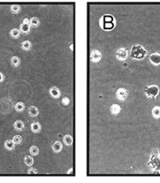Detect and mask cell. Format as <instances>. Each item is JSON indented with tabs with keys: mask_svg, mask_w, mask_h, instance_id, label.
<instances>
[{
	"mask_svg": "<svg viewBox=\"0 0 160 183\" xmlns=\"http://www.w3.org/2000/svg\"><path fill=\"white\" fill-rule=\"evenodd\" d=\"M30 153L32 155H37L39 154V149H38L37 146H31L30 149Z\"/></svg>",
	"mask_w": 160,
	"mask_h": 183,
	"instance_id": "obj_24",
	"label": "cell"
},
{
	"mask_svg": "<svg viewBox=\"0 0 160 183\" xmlns=\"http://www.w3.org/2000/svg\"><path fill=\"white\" fill-rule=\"evenodd\" d=\"M116 95H117V98H118L119 99H122V100H123V99H125L127 98V91L124 89V88H120V89L117 90L116 92Z\"/></svg>",
	"mask_w": 160,
	"mask_h": 183,
	"instance_id": "obj_7",
	"label": "cell"
},
{
	"mask_svg": "<svg viewBox=\"0 0 160 183\" xmlns=\"http://www.w3.org/2000/svg\"><path fill=\"white\" fill-rule=\"evenodd\" d=\"M68 103H69V99H68L67 98H64V99H63V104H64V105H67Z\"/></svg>",
	"mask_w": 160,
	"mask_h": 183,
	"instance_id": "obj_28",
	"label": "cell"
},
{
	"mask_svg": "<svg viewBox=\"0 0 160 183\" xmlns=\"http://www.w3.org/2000/svg\"><path fill=\"white\" fill-rule=\"evenodd\" d=\"M158 92H159V88L156 86L147 87L146 89H145V94H146L149 98H156V96H157Z\"/></svg>",
	"mask_w": 160,
	"mask_h": 183,
	"instance_id": "obj_3",
	"label": "cell"
},
{
	"mask_svg": "<svg viewBox=\"0 0 160 183\" xmlns=\"http://www.w3.org/2000/svg\"><path fill=\"white\" fill-rule=\"evenodd\" d=\"M64 142L65 144H67V146H71L72 144H73V138H72L70 135H65V136L64 137Z\"/></svg>",
	"mask_w": 160,
	"mask_h": 183,
	"instance_id": "obj_21",
	"label": "cell"
},
{
	"mask_svg": "<svg viewBox=\"0 0 160 183\" xmlns=\"http://www.w3.org/2000/svg\"><path fill=\"white\" fill-rule=\"evenodd\" d=\"M14 142V144H20L21 142H22V138H21V136H19V135H15V136L13 137V140H12Z\"/></svg>",
	"mask_w": 160,
	"mask_h": 183,
	"instance_id": "obj_26",
	"label": "cell"
},
{
	"mask_svg": "<svg viewBox=\"0 0 160 183\" xmlns=\"http://www.w3.org/2000/svg\"><path fill=\"white\" fill-rule=\"evenodd\" d=\"M15 110L17 111H22L24 110V104L22 102H18L17 104L15 105Z\"/></svg>",
	"mask_w": 160,
	"mask_h": 183,
	"instance_id": "obj_23",
	"label": "cell"
},
{
	"mask_svg": "<svg viewBox=\"0 0 160 183\" xmlns=\"http://www.w3.org/2000/svg\"><path fill=\"white\" fill-rule=\"evenodd\" d=\"M150 62L155 66L160 64V54L159 53H153L150 55Z\"/></svg>",
	"mask_w": 160,
	"mask_h": 183,
	"instance_id": "obj_6",
	"label": "cell"
},
{
	"mask_svg": "<svg viewBox=\"0 0 160 183\" xmlns=\"http://www.w3.org/2000/svg\"><path fill=\"white\" fill-rule=\"evenodd\" d=\"M40 23V20L38 18H32L31 19H30V25L33 27H37L38 25H39Z\"/></svg>",
	"mask_w": 160,
	"mask_h": 183,
	"instance_id": "obj_25",
	"label": "cell"
},
{
	"mask_svg": "<svg viewBox=\"0 0 160 183\" xmlns=\"http://www.w3.org/2000/svg\"><path fill=\"white\" fill-rule=\"evenodd\" d=\"M101 24L105 30H112L115 26V19L111 15H106L101 19Z\"/></svg>",
	"mask_w": 160,
	"mask_h": 183,
	"instance_id": "obj_2",
	"label": "cell"
},
{
	"mask_svg": "<svg viewBox=\"0 0 160 183\" xmlns=\"http://www.w3.org/2000/svg\"><path fill=\"white\" fill-rule=\"evenodd\" d=\"M53 150L54 152H60L62 150V144L60 142H55L54 144H53Z\"/></svg>",
	"mask_w": 160,
	"mask_h": 183,
	"instance_id": "obj_15",
	"label": "cell"
},
{
	"mask_svg": "<svg viewBox=\"0 0 160 183\" xmlns=\"http://www.w3.org/2000/svg\"><path fill=\"white\" fill-rule=\"evenodd\" d=\"M150 163L153 165V166H154L155 168H156V169H160V155H157V154H156L155 157H152Z\"/></svg>",
	"mask_w": 160,
	"mask_h": 183,
	"instance_id": "obj_4",
	"label": "cell"
},
{
	"mask_svg": "<svg viewBox=\"0 0 160 183\" xmlns=\"http://www.w3.org/2000/svg\"><path fill=\"white\" fill-rule=\"evenodd\" d=\"M3 80H4V76H3V74L0 72V82H2Z\"/></svg>",
	"mask_w": 160,
	"mask_h": 183,
	"instance_id": "obj_31",
	"label": "cell"
},
{
	"mask_svg": "<svg viewBox=\"0 0 160 183\" xmlns=\"http://www.w3.org/2000/svg\"><path fill=\"white\" fill-rule=\"evenodd\" d=\"M14 142L12 140H7L6 142H5V146H6L7 149L8 150H12L15 146H14Z\"/></svg>",
	"mask_w": 160,
	"mask_h": 183,
	"instance_id": "obj_17",
	"label": "cell"
},
{
	"mask_svg": "<svg viewBox=\"0 0 160 183\" xmlns=\"http://www.w3.org/2000/svg\"><path fill=\"white\" fill-rule=\"evenodd\" d=\"M10 63H11L12 66L16 67V66H18L19 64H20V60H19V58L18 57V56H13V57H11Z\"/></svg>",
	"mask_w": 160,
	"mask_h": 183,
	"instance_id": "obj_14",
	"label": "cell"
},
{
	"mask_svg": "<svg viewBox=\"0 0 160 183\" xmlns=\"http://www.w3.org/2000/svg\"><path fill=\"white\" fill-rule=\"evenodd\" d=\"M50 94H51L52 97L56 99V98L60 97V90H59L56 87H53V88H51V89H50Z\"/></svg>",
	"mask_w": 160,
	"mask_h": 183,
	"instance_id": "obj_9",
	"label": "cell"
},
{
	"mask_svg": "<svg viewBox=\"0 0 160 183\" xmlns=\"http://www.w3.org/2000/svg\"><path fill=\"white\" fill-rule=\"evenodd\" d=\"M20 29H21V31L23 33H29L30 30V24H27V23H23L20 25Z\"/></svg>",
	"mask_w": 160,
	"mask_h": 183,
	"instance_id": "obj_12",
	"label": "cell"
},
{
	"mask_svg": "<svg viewBox=\"0 0 160 183\" xmlns=\"http://www.w3.org/2000/svg\"><path fill=\"white\" fill-rule=\"evenodd\" d=\"M37 173V170L35 169H30L29 170V174H36Z\"/></svg>",
	"mask_w": 160,
	"mask_h": 183,
	"instance_id": "obj_29",
	"label": "cell"
},
{
	"mask_svg": "<svg viewBox=\"0 0 160 183\" xmlns=\"http://www.w3.org/2000/svg\"><path fill=\"white\" fill-rule=\"evenodd\" d=\"M29 114H30L31 117H36V116L39 114V110L34 106L30 107V108H29Z\"/></svg>",
	"mask_w": 160,
	"mask_h": 183,
	"instance_id": "obj_10",
	"label": "cell"
},
{
	"mask_svg": "<svg viewBox=\"0 0 160 183\" xmlns=\"http://www.w3.org/2000/svg\"><path fill=\"white\" fill-rule=\"evenodd\" d=\"M90 58L93 62H98L101 59V53L100 52H98V51H93L90 55Z\"/></svg>",
	"mask_w": 160,
	"mask_h": 183,
	"instance_id": "obj_8",
	"label": "cell"
},
{
	"mask_svg": "<svg viewBox=\"0 0 160 183\" xmlns=\"http://www.w3.org/2000/svg\"><path fill=\"white\" fill-rule=\"evenodd\" d=\"M10 10H11L13 13H18V12L20 10V8L18 5H13V6L10 7Z\"/></svg>",
	"mask_w": 160,
	"mask_h": 183,
	"instance_id": "obj_27",
	"label": "cell"
},
{
	"mask_svg": "<svg viewBox=\"0 0 160 183\" xmlns=\"http://www.w3.org/2000/svg\"><path fill=\"white\" fill-rule=\"evenodd\" d=\"M14 128L17 131H21V130L24 129V122L21 121H16L15 123H14Z\"/></svg>",
	"mask_w": 160,
	"mask_h": 183,
	"instance_id": "obj_11",
	"label": "cell"
},
{
	"mask_svg": "<svg viewBox=\"0 0 160 183\" xmlns=\"http://www.w3.org/2000/svg\"><path fill=\"white\" fill-rule=\"evenodd\" d=\"M23 23H27V24H30V20H29L28 19H23Z\"/></svg>",
	"mask_w": 160,
	"mask_h": 183,
	"instance_id": "obj_30",
	"label": "cell"
},
{
	"mask_svg": "<svg viewBox=\"0 0 160 183\" xmlns=\"http://www.w3.org/2000/svg\"><path fill=\"white\" fill-rule=\"evenodd\" d=\"M116 56L118 59L120 60H124L126 59L127 57V51L125 48H121V49H119L118 51H117L116 52Z\"/></svg>",
	"mask_w": 160,
	"mask_h": 183,
	"instance_id": "obj_5",
	"label": "cell"
},
{
	"mask_svg": "<svg viewBox=\"0 0 160 183\" xmlns=\"http://www.w3.org/2000/svg\"><path fill=\"white\" fill-rule=\"evenodd\" d=\"M10 35H11L12 38L17 39V38H19V35H20V31H19V30H17V29H13V30H11V31H10Z\"/></svg>",
	"mask_w": 160,
	"mask_h": 183,
	"instance_id": "obj_19",
	"label": "cell"
},
{
	"mask_svg": "<svg viewBox=\"0 0 160 183\" xmlns=\"http://www.w3.org/2000/svg\"><path fill=\"white\" fill-rule=\"evenodd\" d=\"M31 131L34 133H39L40 130H41V125H40L39 122H32L31 123Z\"/></svg>",
	"mask_w": 160,
	"mask_h": 183,
	"instance_id": "obj_13",
	"label": "cell"
},
{
	"mask_svg": "<svg viewBox=\"0 0 160 183\" xmlns=\"http://www.w3.org/2000/svg\"><path fill=\"white\" fill-rule=\"evenodd\" d=\"M146 50L141 45H134L132 47V49H131V56L134 59H144L145 57V55H146Z\"/></svg>",
	"mask_w": 160,
	"mask_h": 183,
	"instance_id": "obj_1",
	"label": "cell"
},
{
	"mask_svg": "<svg viewBox=\"0 0 160 183\" xmlns=\"http://www.w3.org/2000/svg\"><path fill=\"white\" fill-rule=\"evenodd\" d=\"M24 162H25V164H26L27 166H31V165L33 164V158H32L31 157H29V155H27V157L24 158Z\"/></svg>",
	"mask_w": 160,
	"mask_h": 183,
	"instance_id": "obj_22",
	"label": "cell"
},
{
	"mask_svg": "<svg viewBox=\"0 0 160 183\" xmlns=\"http://www.w3.org/2000/svg\"><path fill=\"white\" fill-rule=\"evenodd\" d=\"M30 47H31V43L29 41H24L22 42V44H21V48L25 51H29L30 49Z\"/></svg>",
	"mask_w": 160,
	"mask_h": 183,
	"instance_id": "obj_16",
	"label": "cell"
},
{
	"mask_svg": "<svg viewBox=\"0 0 160 183\" xmlns=\"http://www.w3.org/2000/svg\"><path fill=\"white\" fill-rule=\"evenodd\" d=\"M152 114L154 117L159 118L160 117V107H155L152 110Z\"/></svg>",
	"mask_w": 160,
	"mask_h": 183,
	"instance_id": "obj_20",
	"label": "cell"
},
{
	"mask_svg": "<svg viewBox=\"0 0 160 183\" xmlns=\"http://www.w3.org/2000/svg\"><path fill=\"white\" fill-rule=\"evenodd\" d=\"M120 110H121V108H120V106L117 104H114L111 107V113H113V114H118L119 112H120Z\"/></svg>",
	"mask_w": 160,
	"mask_h": 183,
	"instance_id": "obj_18",
	"label": "cell"
}]
</instances>
